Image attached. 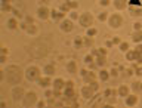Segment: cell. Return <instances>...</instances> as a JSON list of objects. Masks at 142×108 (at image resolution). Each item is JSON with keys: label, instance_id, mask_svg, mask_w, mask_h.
I'll return each mask as SVG.
<instances>
[{"label": "cell", "instance_id": "obj_1", "mask_svg": "<svg viewBox=\"0 0 142 108\" xmlns=\"http://www.w3.org/2000/svg\"><path fill=\"white\" fill-rule=\"evenodd\" d=\"M5 78L11 84H18L22 80V70L18 65H11V67L5 68Z\"/></svg>", "mask_w": 142, "mask_h": 108}, {"label": "cell", "instance_id": "obj_2", "mask_svg": "<svg viewBox=\"0 0 142 108\" xmlns=\"http://www.w3.org/2000/svg\"><path fill=\"white\" fill-rule=\"evenodd\" d=\"M24 74H25V78L30 80V81H34V80L39 81L40 80V70L37 67H28Z\"/></svg>", "mask_w": 142, "mask_h": 108}, {"label": "cell", "instance_id": "obj_3", "mask_svg": "<svg viewBox=\"0 0 142 108\" xmlns=\"http://www.w3.org/2000/svg\"><path fill=\"white\" fill-rule=\"evenodd\" d=\"M79 22H80V25H81V27H90V25L93 24V16L90 15L89 12H86V14L80 15Z\"/></svg>", "mask_w": 142, "mask_h": 108}, {"label": "cell", "instance_id": "obj_4", "mask_svg": "<svg viewBox=\"0 0 142 108\" xmlns=\"http://www.w3.org/2000/svg\"><path fill=\"white\" fill-rule=\"evenodd\" d=\"M22 101H24V105H25V107H30L34 102H39V101H37V95L34 92H27L22 96Z\"/></svg>", "mask_w": 142, "mask_h": 108}, {"label": "cell", "instance_id": "obj_5", "mask_svg": "<svg viewBox=\"0 0 142 108\" xmlns=\"http://www.w3.org/2000/svg\"><path fill=\"white\" fill-rule=\"evenodd\" d=\"M50 14H52V11H50L47 6H40V8L37 9V16H39L42 21H46V19H49Z\"/></svg>", "mask_w": 142, "mask_h": 108}, {"label": "cell", "instance_id": "obj_6", "mask_svg": "<svg viewBox=\"0 0 142 108\" xmlns=\"http://www.w3.org/2000/svg\"><path fill=\"white\" fill-rule=\"evenodd\" d=\"M121 24H123V18L118 15V14H114V15L110 16V25L112 28H118Z\"/></svg>", "mask_w": 142, "mask_h": 108}, {"label": "cell", "instance_id": "obj_7", "mask_svg": "<svg viewBox=\"0 0 142 108\" xmlns=\"http://www.w3.org/2000/svg\"><path fill=\"white\" fill-rule=\"evenodd\" d=\"M59 27H61V30H62L64 33H70V31H73V28H74V25H73V21H71V19H64Z\"/></svg>", "mask_w": 142, "mask_h": 108}, {"label": "cell", "instance_id": "obj_8", "mask_svg": "<svg viewBox=\"0 0 142 108\" xmlns=\"http://www.w3.org/2000/svg\"><path fill=\"white\" fill-rule=\"evenodd\" d=\"M95 90L90 87V86H83L81 87V96L83 98H86V99H89V98H92L93 96Z\"/></svg>", "mask_w": 142, "mask_h": 108}, {"label": "cell", "instance_id": "obj_9", "mask_svg": "<svg viewBox=\"0 0 142 108\" xmlns=\"http://www.w3.org/2000/svg\"><path fill=\"white\" fill-rule=\"evenodd\" d=\"M53 89H55V90H64V89H65V81H64V78H55V80H53Z\"/></svg>", "mask_w": 142, "mask_h": 108}, {"label": "cell", "instance_id": "obj_10", "mask_svg": "<svg viewBox=\"0 0 142 108\" xmlns=\"http://www.w3.org/2000/svg\"><path fill=\"white\" fill-rule=\"evenodd\" d=\"M136 102H138L136 95H127L126 96V105L127 107H133V105H136Z\"/></svg>", "mask_w": 142, "mask_h": 108}, {"label": "cell", "instance_id": "obj_11", "mask_svg": "<svg viewBox=\"0 0 142 108\" xmlns=\"http://www.w3.org/2000/svg\"><path fill=\"white\" fill-rule=\"evenodd\" d=\"M138 56H139V53H138L136 50H127V53H126V59L127 61H136Z\"/></svg>", "mask_w": 142, "mask_h": 108}, {"label": "cell", "instance_id": "obj_12", "mask_svg": "<svg viewBox=\"0 0 142 108\" xmlns=\"http://www.w3.org/2000/svg\"><path fill=\"white\" fill-rule=\"evenodd\" d=\"M67 71L71 73V74H76V73H77V64L74 61H70L67 64Z\"/></svg>", "mask_w": 142, "mask_h": 108}, {"label": "cell", "instance_id": "obj_13", "mask_svg": "<svg viewBox=\"0 0 142 108\" xmlns=\"http://www.w3.org/2000/svg\"><path fill=\"white\" fill-rule=\"evenodd\" d=\"M55 71H56V70H55V67H53L52 64H49V65H46V67L43 68V73H45L46 76H49V77H50V76H53V74H55Z\"/></svg>", "mask_w": 142, "mask_h": 108}, {"label": "cell", "instance_id": "obj_14", "mask_svg": "<svg viewBox=\"0 0 142 108\" xmlns=\"http://www.w3.org/2000/svg\"><path fill=\"white\" fill-rule=\"evenodd\" d=\"M12 92H14V96H12V98H14L15 101H18V99H19L21 96H24V95H25V93H24V89H22V87H16V89H14Z\"/></svg>", "mask_w": 142, "mask_h": 108}, {"label": "cell", "instance_id": "obj_15", "mask_svg": "<svg viewBox=\"0 0 142 108\" xmlns=\"http://www.w3.org/2000/svg\"><path fill=\"white\" fill-rule=\"evenodd\" d=\"M50 78H49V76H46V77H40V80H39V84L42 86V87H49L50 86Z\"/></svg>", "mask_w": 142, "mask_h": 108}, {"label": "cell", "instance_id": "obj_16", "mask_svg": "<svg viewBox=\"0 0 142 108\" xmlns=\"http://www.w3.org/2000/svg\"><path fill=\"white\" fill-rule=\"evenodd\" d=\"M8 28H11L12 31L18 28V21H16V18H11V19H8Z\"/></svg>", "mask_w": 142, "mask_h": 108}, {"label": "cell", "instance_id": "obj_17", "mask_svg": "<svg viewBox=\"0 0 142 108\" xmlns=\"http://www.w3.org/2000/svg\"><path fill=\"white\" fill-rule=\"evenodd\" d=\"M114 5H115V8H117L118 11H121V9H126L127 2L126 0H114Z\"/></svg>", "mask_w": 142, "mask_h": 108}, {"label": "cell", "instance_id": "obj_18", "mask_svg": "<svg viewBox=\"0 0 142 108\" xmlns=\"http://www.w3.org/2000/svg\"><path fill=\"white\" fill-rule=\"evenodd\" d=\"M132 40L133 42H136V43H139V42H142V31H135L133 34H132Z\"/></svg>", "mask_w": 142, "mask_h": 108}, {"label": "cell", "instance_id": "obj_19", "mask_svg": "<svg viewBox=\"0 0 142 108\" xmlns=\"http://www.w3.org/2000/svg\"><path fill=\"white\" fill-rule=\"evenodd\" d=\"M50 16H52L53 19H62V18H64V12L53 9V11H52V14H50Z\"/></svg>", "mask_w": 142, "mask_h": 108}, {"label": "cell", "instance_id": "obj_20", "mask_svg": "<svg viewBox=\"0 0 142 108\" xmlns=\"http://www.w3.org/2000/svg\"><path fill=\"white\" fill-rule=\"evenodd\" d=\"M117 93H118V96H127L129 95V87L127 86H120Z\"/></svg>", "mask_w": 142, "mask_h": 108}, {"label": "cell", "instance_id": "obj_21", "mask_svg": "<svg viewBox=\"0 0 142 108\" xmlns=\"http://www.w3.org/2000/svg\"><path fill=\"white\" fill-rule=\"evenodd\" d=\"M110 76H111V74L107 71V70H102V71L99 73V78H101V80H104V81H107V80L110 78Z\"/></svg>", "mask_w": 142, "mask_h": 108}, {"label": "cell", "instance_id": "obj_22", "mask_svg": "<svg viewBox=\"0 0 142 108\" xmlns=\"http://www.w3.org/2000/svg\"><path fill=\"white\" fill-rule=\"evenodd\" d=\"M83 45H84V40H83L81 37H76V39H74V46L77 47V49H80Z\"/></svg>", "mask_w": 142, "mask_h": 108}, {"label": "cell", "instance_id": "obj_23", "mask_svg": "<svg viewBox=\"0 0 142 108\" xmlns=\"http://www.w3.org/2000/svg\"><path fill=\"white\" fill-rule=\"evenodd\" d=\"M25 31H27L28 34H36V33H37V27H36L34 24H31V25H28V27L25 28Z\"/></svg>", "mask_w": 142, "mask_h": 108}, {"label": "cell", "instance_id": "obj_24", "mask_svg": "<svg viewBox=\"0 0 142 108\" xmlns=\"http://www.w3.org/2000/svg\"><path fill=\"white\" fill-rule=\"evenodd\" d=\"M2 11L3 12H8V11H14V8H12L11 3H2Z\"/></svg>", "mask_w": 142, "mask_h": 108}, {"label": "cell", "instance_id": "obj_25", "mask_svg": "<svg viewBox=\"0 0 142 108\" xmlns=\"http://www.w3.org/2000/svg\"><path fill=\"white\" fill-rule=\"evenodd\" d=\"M105 56H98L96 58V65H99V67H102V65H105Z\"/></svg>", "mask_w": 142, "mask_h": 108}, {"label": "cell", "instance_id": "obj_26", "mask_svg": "<svg viewBox=\"0 0 142 108\" xmlns=\"http://www.w3.org/2000/svg\"><path fill=\"white\" fill-rule=\"evenodd\" d=\"M59 11H61V12H64V14L70 11V5H68V2H67V3H64V5H61V6H59Z\"/></svg>", "mask_w": 142, "mask_h": 108}, {"label": "cell", "instance_id": "obj_27", "mask_svg": "<svg viewBox=\"0 0 142 108\" xmlns=\"http://www.w3.org/2000/svg\"><path fill=\"white\" fill-rule=\"evenodd\" d=\"M120 50L127 52V50H129V43H126V42H121V43H120Z\"/></svg>", "mask_w": 142, "mask_h": 108}, {"label": "cell", "instance_id": "obj_28", "mask_svg": "<svg viewBox=\"0 0 142 108\" xmlns=\"http://www.w3.org/2000/svg\"><path fill=\"white\" fill-rule=\"evenodd\" d=\"M96 33H98L96 28H89L87 30V37H93V36H96Z\"/></svg>", "mask_w": 142, "mask_h": 108}, {"label": "cell", "instance_id": "obj_29", "mask_svg": "<svg viewBox=\"0 0 142 108\" xmlns=\"http://www.w3.org/2000/svg\"><path fill=\"white\" fill-rule=\"evenodd\" d=\"M70 5V9H77L79 8V2H68Z\"/></svg>", "mask_w": 142, "mask_h": 108}, {"label": "cell", "instance_id": "obj_30", "mask_svg": "<svg viewBox=\"0 0 142 108\" xmlns=\"http://www.w3.org/2000/svg\"><path fill=\"white\" fill-rule=\"evenodd\" d=\"M98 19H99V21H102V22H104V21H107V12H102V14H99Z\"/></svg>", "mask_w": 142, "mask_h": 108}, {"label": "cell", "instance_id": "obj_31", "mask_svg": "<svg viewBox=\"0 0 142 108\" xmlns=\"http://www.w3.org/2000/svg\"><path fill=\"white\" fill-rule=\"evenodd\" d=\"M84 62H86V64H92V62H93V55H87V56L84 58Z\"/></svg>", "mask_w": 142, "mask_h": 108}, {"label": "cell", "instance_id": "obj_32", "mask_svg": "<svg viewBox=\"0 0 142 108\" xmlns=\"http://www.w3.org/2000/svg\"><path fill=\"white\" fill-rule=\"evenodd\" d=\"M133 89H135V90H141L142 92V83H138V81L133 83Z\"/></svg>", "mask_w": 142, "mask_h": 108}, {"label": "cell", "instance_id": "obj_33", "mask_svg": "<svg viewBox=\"0 0 142 108\" xmlns=\"http://www.w3.org/2000/svg\"><path fill=\"white\" fill-rule=\"evenodd\" d=\"M89 86H90V87H92V89H93L95 92H96V90H98V87H99V86H98V83H96V81H90V83H89Z\"/></svg>", "mask_w": 142, "mask_h": 108}, {"label": "cell", "instance_id": "obj_34", "mask_svg": "<svg viewBox=\"0 0 142 108\" xmlns=\"http://www.w3.org/2000/svg\"><path fill=\"white\" fill-rule=\"evenodd\" d=\"M107 102H108V104H111V105H112V104L115 102V96H114V95H112V96H108V98H107Z\"/></svg>", "mask_w": 142, "mask_h": 108}, {"label": "cell", "instance_id": "obj_35", "mask_svg": "<svg viewBox=\"0 0 142 108\" xmlns=\"http://www.w3.org/2000/svg\"><path fill=\"white\" fill-rule=\"evenodd\" d=\"M83 40H84V45H87V46L92 45V37H84Z\"/></svg>", "mask_w": 142, "mask_h": 108}, {"label": "cell", "instance_id": "obj_36", "mask_svg": "<svg viewBox=\"0 0 142 108\" xmlns=\"http://www.w3.org/2000/svg\"><path fill=\"white\" fill-rule=\"evenodd\" d=\"M24 22H27V24H28V25H31L33 22H34V19H33V16H27V18H25V21H24Z\"/></svg>", "mask_w": 142, "mask_h": 108}, {"label": "cell", "instance_id": "obj_37", "mask_svg": "<svg viewBox=\"0 0 142 108\" xmlns=\"http://www.w3.org/2000/svg\"><path fill=\"white\" fill-rule=\"evenodd\" d=\"M45 96L46 98H52L53 96V90H45Z\"/></svg>", "mask_w": 142, "mask_h": 108}, {"label": "cell", "instance_id": "obj_38", "mask_svg": "<svg viewBox=\"0 0 142 108\" xmlns=\"http://www.w3.org/2000/svg\"><path fill=\"white\" fill-rule=\"evenodd\" d=\"M77 18H80V16L77 15L76 12H71V14H70V19H71V21H73V19H77Z\"/></svg>", "mask_w": 142, "mask_h": 108}, {"label": "cell", "instance_id": "obj_39", "mask_svg": "<svg viewBox=\"0 0 142 108\" xmlns=\"http://www.w3.org/2000/svg\"><path fill=\"white\" fill-rule=\"evenodd\" d=\"M70 107H71V108H79V104H77V102H76V99H74V101H71V102H70Z\"/></svg>", "mask_w": 142, "mask_h": 108}, {"label": "cell", "instance_id": "obj_40", "mask_svg": "<svg viewBox=\"0 0 142 108\" xmlns=\"http://www.w3.org/2000/svg\"><path fill=\"white\" fill-rule=\"evenodd\" d=\"M65 87H74V83L71 80H68V81H65Z\"/></svg>", "mask_w": 142, "mask_h": 108}, {"label": "cell", "instance_id": "obj_41", "mask_svg": "<svg viewBox=\"0 0 142 108\" xmlns=\"http://www.w3.org/2000/svg\"><path fill=\"white\" fill-rule=\"evenodd\" d=\"M135 30H136V31L142 30V24H141V22H136V24H135Z\"/></svg>", "mask_w": 142, "mask_h": 108}, {"label": "cell", "instance_id": "obj_42", "mask_svg": "<svg viewBox=\"0 0 142 108\" xmlns=\"http://www.w3.org/2000/svg\"><path fill=\"white\" fill-rule=\"evenodd\" d=\"M99 3H101L102 6H108V5H110V0H99Z\"/></svg>", "mask_w": 142, "mask_h": 108}, {"label": "cell", "instance_id": "obj_43", "mask_svg": "<svg viewBox=\"0 0 142 108\" xmlns=\"http://www.w3.org/2000/svg\"><path fill=\"white\" fill-rule=\"evenodd\" d=\"M133 15H142V9H136V11H132Z\"/></svg>", "mask_w": 142, "mask_h": 108}, {"label": "cell", "instance_id": "obj_44", "mask_svg": "<svg viewBox=\"0 0 142 108\" xmlns=\"http://www.w3.org/2000/svg\"><path fill=\"white\" fill-rule=\"evenodd\" d=\"M135 50H136V52H138L139 55H142V45H138V46H136V49H135Z\"/></svg>", "mask_w": 142, "mask_h": 108}, {"label": "cell", "instance_id": "obj_45", "mask_svg": "<svg viewBox=\"0 0 142 108\" xmlns=\"http://www.w3.org/2000/svg\"><path fill=\"white\" fill-rule=\"evenodd\" d=\"M53 96H55V98H59V96H61V90H55V89H53Z\"/></svg>", "mask_w": 142, "mask_h": 108}, {"label": "cell", "instance_id": "obj_46", "mask_svg": "<svg viewBox=\"0 0 142 108\" xmlns=\"http://www.w3.org/2000/svg\"><path fill=\"white\" fill-rule=\"evenodd\" d=\"M110 74H111V76H117V74H118V70H117V68H112Z\"/></svg>", "mask_w": 142, "mask_h": 108}, {"label": "cell", "instance_id": "obj_47", "mask_svg": "<svg viewBox=\"0 0 142 108\" xmlns=\"http://www.w3.org/2000/svg\"><path fill=\"white\" fill-rule=\"evenodd\" d=\"M112 43H114V45H118V43H121V42H120L118 37H114V39H112Z\"/></svg>", "mask_w": 142, "mask_h": 108}, {"label": "cell", "instance_id": "obj_48", "mask_svg": "<svg viewBox=\"0 0 142 108\" xmlns=\"http://www.w3.org/2000/svg\"><path fill=\"white\" fill-rule=\"evenodd\" d=\"M47 104H49V105H55V99H53V98H49V99H47Z\"/></svg>", "mask_w": 142, "mask_h": 108}, {"label": "cell", "instance_id": "obj_49", "mask_svg": "<svg viewBox=\"0 0 142 108\" xmlns=\"http://www.w3.org/2000/svg\"><path fill=\"white\" fill-rule=\"evenodd\" d=\"M112 45H114V43H112V40H107V42H105V46H107V47H111Z\"/></svg>", "mask_w": 142, "mask_h": 108}, {"label": "cell", "instance_id": "obj_50", "mask_svg": "<svg viewBox=\"0 0 142 108\" xmlns=\"http://www.w3.org/2000/svg\"><path fill=\"white\" fill-rule=\"evenodd\" d=\"M37 107L39 108H45V102H43V101H39V102H37Z\"/></svg>", "mask_w": 142, "mask_h": 108}, {"label": "cell", "instance_id": "obj_51", "mask_svg": "<svg viewBox=\"0 0 142 108\" xmlns=\"http://www.w3.org/2000/svg\"><path fill=\"white\" fill-rule=\"evenodd\" d=\"M136 74H138V76H142V68H139V67L136 68Z\"/></svg>", "mask_w": 142, "mask_h": 108}, {"label": "cell", "instance_id": "obj_52", "mask_svg": "<svg viewBox=\"0 0 142 108\" xmlns=\"http://www.w3.org/2000/svg\"><path fill=\"white\" fill-rule=\"evenodd\" d=\"M5 61H6V55H2V58H0V62H2V64H5Z\"/></svg>", "mask_w": 142, "mask_h": 108}, {"label": "cell", "instance_id": "obj_53", "mask_svg": "<svg viewBox=\"0 0 142 108\" xmlns=\"http://www.w3.org/2000/svg\"><path fill=\"white\" fill-rule=\"evenodd\" d=\"M104 108H114V107H112L111 104H105V105H104Z\"/></svg>", "mask_w": 142, "mask_h": 108}, {"label": "cell", "instance_id": "obj_54", "mask_svg": "<svg viewBox=\"0 0 142 108\" xmlns=\"http://www.w3.org/2000/svg\"><path fill=\"white\" fill-rule=\"evenodd\" d=\"M14 0H2V3H12Z\"/></svg>", "mask_w": 142, "mask_h": 108}, {"label": "cell", "instance_id": "obj_55", "mask_svg": "<svg viewBox=\"0 0 142 108\" xmlns=\"http://www.w3.org/2000/svg\"><path fill=\"white\" fill-rule=\"evenodd\" d=\"M14 12H15V15L18 16V18H21V14H19V12H18V11H14Z\"/></svg>", "mask_w": 142, "mask_h": 108}, {"label": "cell", "instance_id": "obj_56", "mask_svg": "<svg viewBox=\"0 0 142 108\" xmlns=\"http://www.w3.org/2000/svg\"><path fill=\"white\" fill-rule=\"evenodd\" d=\"M40 2H43V3H49V0H40Z\"/></svg>", "mask_w": 142, "mask_h": 108}, {"label": "cell", "instance_id": "obj_57", "mask_svg": "<svg viewBox=\"0 0 142 108\" xmlns=\"http://www.w3.org/2000/svg\"><path fill=\"white\" fill-rule=\"evenodd\" d=\"M64 108H71V107H70V105H68V107H64Z\"/></svg>", "mask_w": 142, "mask_h": 108}]
</instances>
